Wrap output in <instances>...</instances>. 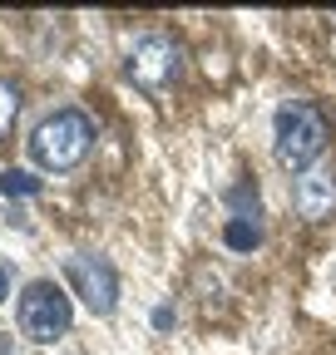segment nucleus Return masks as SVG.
I'll use <instances>...</instances> for the list:
<instances>
[{"mask_svg": "<svg viewBox=\"0 0 336 355\" xmlns=\"http://www.w3.org/2000/svg\"><path fill=\"white\" fill-rule=\"evenodd\" d=\"M94 148V123L90 114L79 109H55L50 119H40L35 133H30V158L50 173H65V168H79Z\"/></svg>", "mask_w": 336, "mask_h": 355, "instance_id": "1", "label": "nucleus"}, {"mask_svg": "<svg viewBox=\"0 0 336 355\" xmlns=\"http://www.w3.org/2000/svg\"><path fill=\"white\" fill-rule=\"evenodd\" d=\"M321 148H326V119H321V109H312L302 99L282 104L277 109V144H272L277 163L307 173L312 163H321Z\"/></svg>", "mask_w": 336, "mask_h": 355, "instance_id": "2", "label": "nucleus"}, {"mask_svg": "<svg viewBox=\"0 0 336 355\" xmlns=\"http://www.w3.org/2000/svg\"><path fill=\"white\" fill-rule=\"evenodd\" d=\"M129 79L144 89V94H163L168 84H174L183 74V50L168 35H139L129 44Z\"/></svg>", "mask_w": 336, "mask_h": 355, "instance_id": "3", "label": "nucleus"}, {"mask_svg": "<svg viewBox=\"0 0 336 355\" xmlns=\"http://www.w3.org/2000/svg\"><path fill=\"white\" fill-rule=\"evenodd\" d=\"M74 311H69V296L55 286V282H30L25 296H20V331L40 345H50L69 331Z\"/></svg>", "mask_w": 336, "mask_h": 355, "instance_id": "4", "label": "nucleus"}, {"mask_svg": "<svg viewBox=\"0 0 336 355\" xmlns=\"http://www.w3.org/2000/svg\"><path fill=\"white\" fill-rule=\"evenodd\" d=\"M65 282L94 316H109V311L119 306V272L109 266V257H94V252L65 257Z\"/></svg>", "mask_w": 336, "mask_h": 355, "instance_id": "5", "label": "nucleus"}, {"mask_svg": "<svg viewBox=\"0 0 336 355\" xmlns=\"http://www.w3.org/2000/svg\"><path fill=\"white\" fill-rule=\"evenodd\" d=\"M331 207H336V163L321 158L297 178V212L321 222V217H331Z\"/></svg>", "mask_w": 336, "mask_h": 355, "instance_id": "6", "label": "nucleus"}, {"mask_svg": "<svg viewBox=\"0 0 336 355\" xmlns=\"http://www.w3.org/2000/svg\"><path fill=\"white\" fill-rule=\"evenodd\" d=\"M223 242H228L233 252H252V247H262V227H258V217H228Z\"/></svg>", "mask_w": 336, "mask_h": 355, "instance_id": "7", "label": "nucleus"}, {"mask_svg": "<svg viewBox=\"0 0 336 355\" xmlns=\"http://www.w3.org/2000/svg\"><path fill=\"white\" fill-rule=\"evenodd\" d=\"M0 188H6L10 198H35L45 183H40L35 173H25V168H10V173H0Z\"/></svg>", "mask_w": 336, "mask_h": 355, "instance_id": "8", "label": "nucleus"}, {"mask_svg": "<svg viewBox=\"0 0 336 355\" xmlns=\"http://www.w3.org/2000/svg\"><path fill=\"white\" fill-rule=\"evenodd\" d=\"M15 114H20V89H15L10 79H0V139H6V133H10Z\"/></svg>", "mask_w": 336, "mask_h": 355, "instance_id": "9", "label": "nucleus"}, {"mask_svg": "<svg viewBox=\"0 0 336 355\" xmlns=\"http://www.w3.org/2000/svg\"><path fill=\"white\" fill-rule=\"evenodd\" d=\"M228 207H233V217H258V188H252V183H237V188L228 193Z\"/></svg>", "mask_w": 336, "mask_h": 355, "instance_id": "10", "label": "nucleus"}, {"mask_svg": "<svg viewBox=\"0 0 336 355\" xmlns=\"http://www.w3.org/2000/svg\"><path fill=\"white\" fill-rule=\"evenodd\" d=\"M174 321H178V316H174V306H158V311H153V326H158V331H168Z\"/></svg>", "mask_w": 336, "mask_h": 355, "instance_id": "11", "label": "nucleus"}, {"mask_svg": "<svg viewBox=\"0 0 336 355\" xmlns=\"http://www.w3.org/2000/svg\"><path fill=\"white\" fill-rule=\"evenodd\" d=\"M6 296H10V266L0 261V306H6Z\"/></svg>", "mask_w": 336, "mask_h": 355, "instance_id": "12", "label": "nucleus"}]
</instances>
